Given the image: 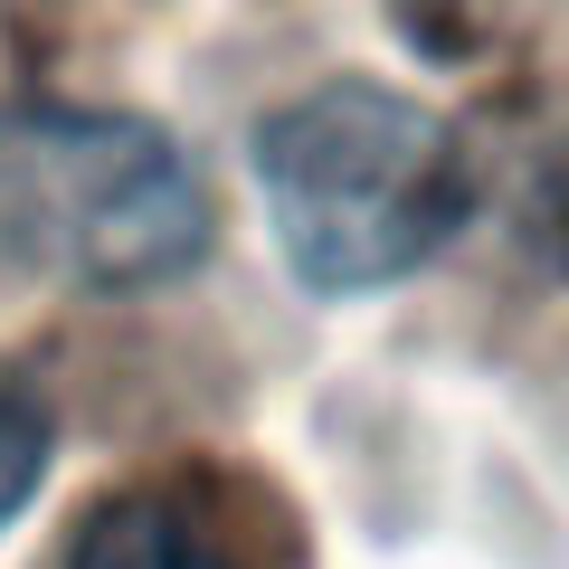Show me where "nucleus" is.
Listing matches in <instances>:
<instances>
[{"label": "nucleus", "instance_id": "nucleus-1", "mask_svg": "<svg viewBox=\"0 0 569 569\" xmlns=\"http://www.w3.org/2000/svg\"><path fill=\"white\" fill-rule=\"evenodd\" d=\"M247 171L266 190L295 284L323 305L408 284L466 238L475 200H485L475 142L456 133V114L380 77H323L284 96L247 142Z\"/></svg>", "mask_w": 569, "mask_h": 569}, {"label": "nucleus", "instance_id": "nucleus-2", "mask_svg": "<svg viewBox=\"0 0 569 569\" xmlns=\"http://www.w3.org/2000/svg\"><path fill=\"white\" fill-rule=\"evenodd\" d=\"M219 247L200 162L152 114L77 96L0 104V257L77 295H162Z\"/></svg>", "mask_w": 569, "mask_h": 569}, {"label": "nucleus", "instance_id": "nucleus-3", "mask_svg": "<svg viewBox=\"0 0 569 569\" xmlns=\"http://www.w3.org/2000/svg\"><path fill=\"white\" fill-rule=\"evenodd\" d=\"M58 569H305L295 512L238 466H162L96 493Z\"/></svg>", "mask_w": 569, "mask_h": 569}, {"label": "nucleus", "instance_id": "nucleus-4", "mask_svg": "<svg viewBox=\"0 0 569 569\" xmlns=\"http://www.w3.org/2000/svg\"><path fill=\"white\" fill-rule=\"evenodd\" d=\"M48 456H58V418H48L39 380H29L20 361H0V531L39 503Z\"/></svg>", "mask_w": 569, "mask_h": 569}]
</instances>
